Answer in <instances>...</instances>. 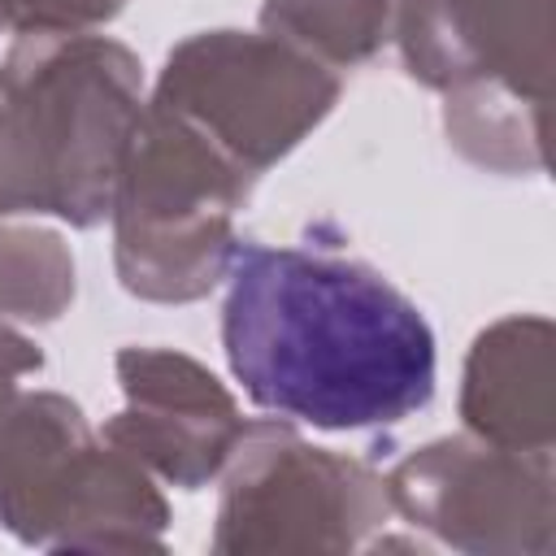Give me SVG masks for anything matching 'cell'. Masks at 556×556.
<instances>
[{"mask_svg":"<svg viewBox=\"0 0 556 556\" xmlns=\"http://www.w3.org/2000/svg\"><path fill=\"white\" fill-rule=\"evenodd\" d=\"M222 278V352L256 408L374 430L434 400V330L374 265L330 248L235 243Z\"/></svg>","mask_w":556,"mask_h":556,"instance_id":"cell-1","label":"cell"},{"mask_svg":"<svg viewBox=\"0 0 556 556\" xmlns=\"http://www.w3.org/2000/svg\"><path fill=\"white\" fill-rule=\"evenodd\" d=\"M139 117V61L122 43L26 35L0 65V213L109 217Z\"/></svg>","mask_w":556,"mask_h":556,"instance_id":"cell-2","label":"cell"},{"mask_svg":"<svg viewBox=\"0 0 556 556\" xmlns=\"http://www.w3.org/2000/svg\"><path fill=\"white\" fill-rule=\"evenodd\" d=\"M248 195V174L195 126L152 104L126 148L113 217L117 274L148 300H195L230 261V213Z\"/></svg>","mask_w":556,"mask_h":556,"instance_id":"cell-3","label":"cell"},{"mask_svg":"<svg viewBox=\"0 0 556 556\" xmlns=\"http://www.w3.org/2000/svg\"><path fill=\"white\" fill-rule=\"evenodd\" d=\"M330 65L278 35L213 30L178 43L165 61L156 104L195 126L248 178L291 152L334 104Z\"/></svg>","mask_w":556,"mask_h":556,"instance_id":"cell-4","label":"cell"},{"mask_svg":"<svg viewBox=\"0 0 556 556\" xmlns=\"http://www.w3.org/2000/svg\"><path fill=\"white\" fill-rule=\"evenodd\" d=\"M0 517L30 521H165L126 452H100L61 395H0ZM26 530V534H30Z\"/></svg>","mask_w":556,"mask_h":556,"instance_id":"cell-5","label":"cell"},{"mask_svg":"<svg viewBox=\"0 0 556 556\" xmlns=\"http://www.w3.org/2000/svg\"><path fill=\"white\" fill-rule=\"evenodd\" d=\"M130 408L109 421V439L126 456H143L178 486H200L243 434L235 400L195 361L156 348L117 356Z\"/></svg>","mask_w":556,"mask_h":556,"instance_id":"cell-6","label":"cell"},{"mask_svg":"<svg viewBox=\"0 0 556 556\" xmlns=\"http://www.w3.org/2000/svg\"><path fill=\"white\" fill-rule=\"evenodd\" d=\"M404 0H265V30L321 65L365 61L400 26Z\"/></svg>","mask_w":556,"mask_h":556,"instance_id":"cell-7","label":"cell"},{"mask_svg":"<svg viewBox=\"0 0 556 556\" xmlns=\"http://www.w3.org/2000/svg\"><path fill=\"white\" fill-rule=\"evenodd\" d=\"M126 0H0V30L22 35H78L122 13Z\"/></svg>","mask_w":556,"mask_h":556,"instance_id":"cell-8","label":"cell"}]
</instances>
